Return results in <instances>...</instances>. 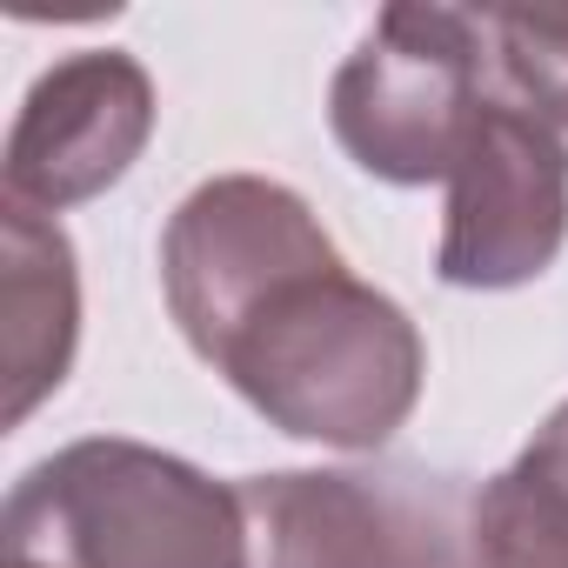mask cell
Returning <instances> with one entry per match:
<instances>
[{
	"instance_id": "obj_1",
	"label": "cell",
	"mask_w": 568,
	"mask_h": 568,
	"mask_svg": "<svg viewBox=\"0 0 568 568\" xmlns=\"http://www.w3.org/2000/svg\"><path fill=\"white\" fill-rule=\"evenodd\" d=\"M161 288L187 348L281 435L382 448L422 402V335L342 261L315 207L267 174L201 181L161 234Z\"/></svg>"
},
{
	"instance_id": "obj_2",
	"label": "cell",
	"mask_w": 568,
	"mask_h": 568,
	"mask_svg": "<svg viewBox=\"0 0 568 568\" xmlns=\"http://www.w3.org/2000/svg\"><path fill=\"white\" fill-rule=\"evenodd\" d=\"M0 548L8 568H247V515L194 462L88 435L14 481Z\"/></svg>"
},
{
	"instance_id": "obj_3",
	"label": "cell",
	"mask_w": 568,
	"mask_h": 568,
	"mask_svg": "<svg viewBox=\"0 0 568 568\" xmlns=\"http://www.w3.org/2000/svg\"><path fill=\"white\" fill-rule=\"evenodd\" d=\"M247 568H488L481 488L422 462L247 475Z\"/></svg>"
},
{
	"instance_id": "obj_4",
	"label": "cell",
	"mask_w": 568,
	"mask_h": 568,
	"mask_svg": "<svg viewBox=\"0 0 568 568\" xmlns=\"http://www.w3.org/2000/svg\"><path fill=\"white\" fill-rule=\"evenodd\" d=\"M481 94H488L481 14L382 8L328 88V128L362 174L388 187H428L448 181Z\"/></svg>"
},
{
	"instance_id": "obj_5",
	"label": "cell",
	"mask_w": 568,
	"mask_h": 568,
	"mask_svg": "<svg viewBox=\"0 0 568 568\" xmlns=\"http://www.w3.org/2000/svg\"><path fill=\"white\" fill-rule=\"evenodd\" d=\"M568 241V148L515 108L495 74L475 108V128L448 168V221L435 274L448 288H521L548 274Z\"/></svg>"
},
{
	"instance_id": "obj_6",
	"label": "cell",
	"mask_w": 568,
	"mask_h": 568,
	"mask_svg": "<svg viewBox=\"0 0 568 568\" xmlns=\"http://www.w3.org/2000/svg\"><path fill=\"white\" fill-rule=\"evenodd\" d=\"M154 134V81L134 54L54 61L8 128V201L61 214L108 194Z\"/></svg>"
},
{
	"instance_id": "obj_7",
	"label": "cell",
	"mask_w": 568,
	"mask_h": 568,
	"mask_svg": "<svg viewBox=\"0 0 568 568\" xmlns=\"http://www.w3.org/2000/svg\"><path fill=\"white\" fill-rule=\"evenodd\" d=\"M81 342V274L61 221L14 207L0 214V362H8V408L0 422L21 428L74 368Z\"/></svg>"
},
{
	"instance_id": "obj_8",
	"label": "cell",
	"mask_w": 568,
	"mask_h": 568,
	"mask_svg": "<svg viewBox=\"0 0 568 568\" xmlns=\"http://www.w3.org/2000/svg\"><path fill=\"white\" fill-rule=\"evenodd\" d=\"M488 568H568V402L481 488Z\"/></svg>"
},
{
	"instance_id": "obj_9",
	"label": "cell",
	"mask_w": 568,
	"mask_h": 568,
	"mask_svg": "<svg viewBox=\"0 0 568 568\" xmlns=\"http://www.w3.org/2000/svg\"><path fill=\"white\" fill-rule=\"evenodd\" d=\"M495 88L568 148V8H481Z\"/></svg>"
}]
</instances>
